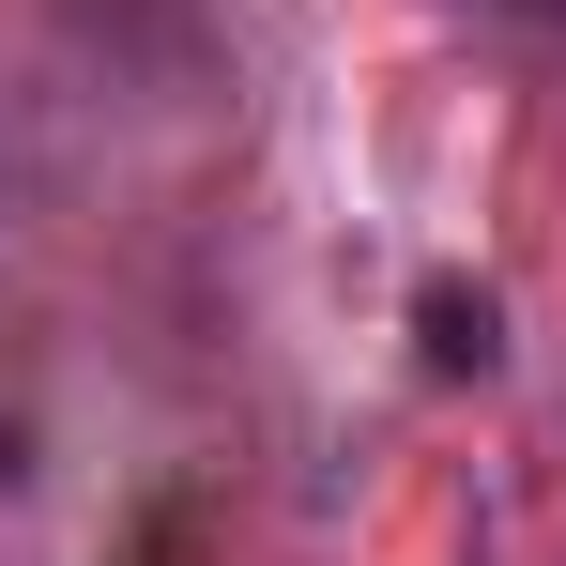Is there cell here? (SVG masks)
I'll use <instances>...</instances> for the list:
<instances>
[{"mask_svg":"<svg viewBox=\"0 0 566 566\" xmlns=\"http://www.w3.org/2000/svg\"><path fill=\"white\" fill-rule=\"evenodd\" d=\"M413 337H429V368H444V382H474L490 353H505V306L460 291V276H429V291H413Z\"/></svg>","mask_w":566,"mask_h":566,"instance_id":"obj_1","label":"cell"},{"mask_svg":"<svg viewBox=\"0 0 566 566\" xmlns=\"http://www.w3.org/2000/svg\"><path fill=\"white\" fill-rule=\"evenodd\" d=\"M521 15H566V0H521Z\"/></svg>","mask_w":566,"mask_h":566,"instance_id":"obj_2","label":"cell"}]
</instances>
